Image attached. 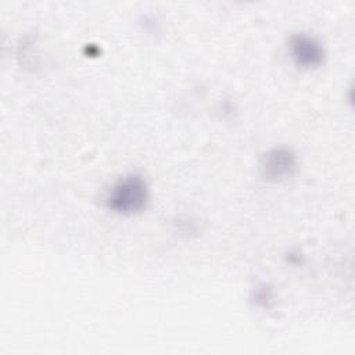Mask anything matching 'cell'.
Here are the masks:
<instances>
[{"label":"cell","mask_w":355,"mask_h":355,"mask_svg":"<svg viewBox=\"0 0 355 355\" xmlns=\"http://www.w3.org/2000/svg\"><path fill=\"white\" fill-rule=\"evenodd\" d=\"M150 198L148 183L143 175L132 172L111 184L105 194V207L121 215H132L146 208Z\"/></svg>","instance_id":"1"},{"label":"cell","mask_w":355,"mask_h":355,"mask_svg":"<svg viewBox=\"0 0 355 355\" xmlns=\"http://www.w3.org/2000/svg\"><path fill=\"white\" fill-rule=\"evenodd\" d=\"M288 54L301 68H316L324 60V47L322 42L309 33H294L288 40Z\"/></svg>","instance_id":"2"},{"label":"cell","mask_w":355,"mask_h":355,"mask_svg":"<svg viewBox=\"0 0 355 355\" xmlns=\"http://www.w3.org/2000/svg\"><path fill=\"white\" fill-rule=\"evenodd\" d=\"M298 166V158L288 147L270 148L261 159L259 169L268 180H284L294 175Z\"/></svg>","instance_id":"3"},{"label":"cell","mask_w":355,"mask_h":355,"mask_svg":"<svg viewBox=\"0 0 355 355\" xmlns=\"http://www.w3.org/2000/svg\"><path fill=\"white\" fill-rule=\"evenodd\" d=\"M255 298H257V301H258V302H262V304L266 306V302H268V301H270L272 294H270V291H269V290H266V287H262V288L257 293Z\"/></svg>","instance_id":"4"}]
</instances>
